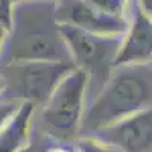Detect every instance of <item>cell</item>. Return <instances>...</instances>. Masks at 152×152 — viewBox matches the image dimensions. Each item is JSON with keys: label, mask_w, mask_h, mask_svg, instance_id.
<instances>
[{"label": "cell", "mask_w": 152, "mask_h": 152, "mask_svg": "<svg viewBox=\"0 0 152 152\" xmlns=\"http://www.w3.org/2000/svg\"><path fill=\"white\" fill-rule=\"evenodd\" d=\"M151 62L113 67L107 82L85 105L78 137H88L134 113L151 108Z\"/></svg>", "instance_id": "cell-1"}, {"label": "cell", "mask_w": 152, "mask_h": 152, "mask_svg": "<svg viewBox=\"0 0 152 152\" xmlns=\"http://www.w3.org/2000/svg\"><path fill=\"white\" fill-rule=\"evenodd\" d=\"M14 61L72 62L58 29L55 0H23L15 3L0 66Z\"/></svg>", "instance_id": "cell-2"}, {"label": "cell", "mask_w": 152, "mask_h": 152, "mask_svg": "<svg viewBox=\"0 0 152 152\" xmlns=\"http://www.w3.org/2000/svg\"><path fill=\"white\" fill-rule=\"evenodd\" d=\"M87 105V75L73 67L53 88L40 107V120L44 134L69 142L79 135V126Z\"/></svg>", "instance_id": "cell-3"}, {"label": "cell", "mask_w": 152, "mask_h": 152, "mask_svg": "<svg viewBox=\"0 0 152 152\" xmlns=\"http://www.w3.org/2000/svg\"><path fill=\"white\" fill-rule=\"evenodd\" d=\"M75 67L87 75V102L107 82L113 70V62L120 44V37L97 35L84 29L58 23Z\"/></svg>", "instance_id": "cell-4"}, {"label": "cell", "mask_w": 152, "mask_h": 152, "mask_svg": "<svg viewBox=\"0 0 152 152\" xmlns=\"http://www.w3.org/2000/svg\"><path fill=\"white\" fill-rule=\"evenodd\" d=\"M64 61H14L0 66L5 90L0 99L43 107L58 82L73 69Z\"/></svg>", "instance_id": "cell-5"}, {"label": "cell", "mask_w": 152, "mask_h": 152, "mask_svg": "<svg viewBox=\"0 0 152 152\" xmlns=\"http://www.w3.org/2000/svg\"><path fill=\"white\" fill-rule=\"evenodd\" d=\"M88 137L122 152H151L152 111L146 108L134 113Z\"/></svg>", "instance_id": "cell-6"}, {"label": "cell", "mask_w": 152, "mask_h": 152, "mask_svg": "<svg viewBox=\"0 0 152 152\" xmlns=\"http://www.w3.org/2000/svg\"><path fill=\"white\" fill-rule=\"evenodd\" d=\"M55 17L61 24H70L91 34L113 37L123 35L129 21L105 15L91 8L85 0H55Z\"/></svg>", "instance_id": "cell-7"}, {"label": "cell", "mask_w": 152, "mask_h": 152, "mask_svg": "<svg viewBox=\"0 0 152 152\" xmlns=\"http://www.w3.org/2000/svg\"><path fill=\"white\" fill-rule=\"evenodd\" d=\"M152 56V21L137 6L132 8L128 28L120 38V44L113 67L149 64Z\"/></svg>", "instance_id": "cell-8"}, {"label": "cell", "mask_w": 152, "mask_h": 152, "mask_svg": "<svg viewBox=\"0 0 152 152\" xmlns=\"http://www.w3.org/2000/svg\"><path fill=\"white\" fill-rule=\"evenodd\" d=\"M37 108L31 102H20L15 113L0 129V152H21L31 142Z\"/></svg>", "instance_id": "cell-9"}, {"label": "cell", "mask_w": 152, "mask_h": 152, "mask_svg": "<svg viewBox=\"0 0 152 152\" xmlns=\"http://www.w3.org/2000/svg\"><path fill=\"white\" fill-rule=\"evenodd\" d=\"M85 2L96 11L116 18L129 20L132 11V0H85Z\"/></svg>", "instance_id": "cell-10"}, {"label": "cell", "mask_w": 152, "mask_h": 152, "mask_svg": "<svg viewBox=\"0 0 152 152\" xmlns=\"http://www.w3.org/2000/svg\"><path fill=\"white\" fill-rule=\"evenodd\" d=\"M14 8H15L14 0H0V24H3L8 31L12 26Z\"/></svg>", "instance_id": "cell-11"}, {"label": "cell", "mask_w": 152, "mask_h": 152, "mask_svg": "<svg viewBox=\"0 0 152 152\" xmlns=\"http://www.w3.org/2000/svg\"><path fill=\"white\" fill-rule=\"evenodd\" d=\"M20 102L17 100H8V99H0V129L3 128V125L9 120V117L15 113L17 107Z\"/></svg>", "instance_id": "cell-12"}, {"label": "cell", "mask_w": 152, "mask_h": 152, "mask_svg": "<svg viewBox=\"0 0 152 152\" xmlns=\"http://www.w3.org/2000/svg\"><path fill=\"white\" fill-rule=\"evenodd\" d=\"M8 37H9V31L3 26V24H0V61H2V56H3V52H5Z\"/></svg>", "instance_id": "cell-13"}, {"label": "cell", "mask_w": 152, "mask_h": 152, "mask_svg": "<svg viewBox=\"0 0 152 152\" xmlns=\"http://www.w3.org/2000/svg\"><path fill=\"white\" fill-rule=\"evenodd\" d=\"M135 6L142 12H145L146 15L151 17V14H152V0H135Z\"/></svg>", "instance_id": "cell-14"}, {"label": "cell", "mask_w": 152, "mask_h": 152, "mask_svg": "<svg viewBox=\"0 0 152 152\" xmlns=\"http://www.w3.org/2000/svg\"><path fill=\"white\" fill-rule=\"evenodd\" d=\"M3 90H5V82L2 79V76H0V97H2V94H3Z\"/></svg>", "instance_id": "cell-15"}]
</instances>
